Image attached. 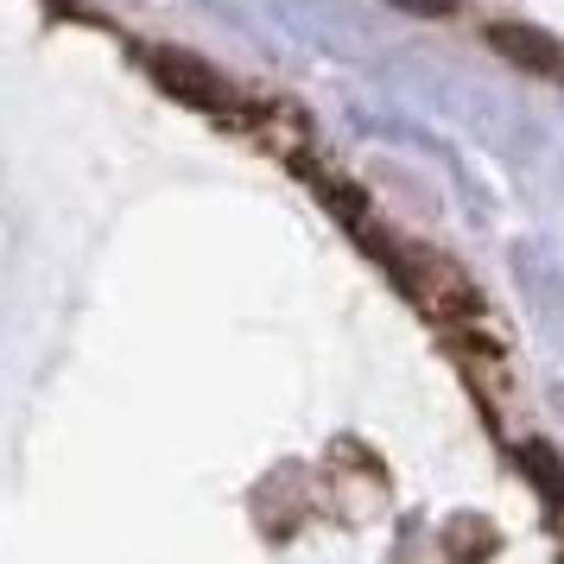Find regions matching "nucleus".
I'll return each mask as SVG.
<instances>
[{
  "instance_id": "nucleus-2",
  "label": "nucleus",
  "mask_w": 564,
  "mask_h": 564,
  "mask_svg": "<svg viewBox=\"0 0 564 564\" xmlns=\"http://www.w3.org/2000/svg\"><path fill=\"white\" fill-rule=\"evenodd\" d=\"M406 7H419V13H451V0H406Z\"/></svg>"
},
{
  "instance_id": "nucleus-1",
  "label": "nucleus",
  "mask_w": 564,
  "mask_h": 564,
  "mask_svg": "<svg viewBox=\"0 0 564 564\" xmlns=\"http://www.w3.org/2000/svg\"><path fill=\"white\" fill-rule=\"evenodd\" d=\"M147 77L159 83V89H172L178 102L191 108H209V115H229V89L216 83V70H204L197 57L184 52H147Z\"/></svg>"
}]
</instances>
